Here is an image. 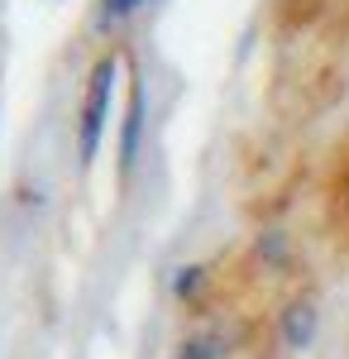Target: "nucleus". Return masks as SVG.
<instances>
[{"label":"nucleus","mask_w":349,"mask_h":359,"mask_svg":"<svg viewBox=\"0 0 349 359\" xmlns=\"http://www.w3.org/2000/svg\"><path fill=\"white\" fill-rule=\"evenodd\" d=\"M115 72H120V57L106 53V57H96V67H91V77H86V96H81V115H77V154H81V168H91V163H96V154H101V139H106V125H110Z\"/></svg>","instance_id":"1"},{"label":"nucleus","mask_w":349,"mask_h":359,"mask_svg":"<svg viewBox=\"0 0 349 359\" xmlns=\"http://www.w3.org/2000/svg\"><path fill=\"white\" fill-rule=\"evenodd\" d=\"M316 326H321V311H316L311 297L292 302L287 311H282V321H278V331H282V345H287V350H306V345L316 340Z\"/></svg>","instance_id":"2"},{"label":"nucleus","mask_w":349,"mask_h":359,"mask_svg":"<svg viewBox=\"0 0 349 359\" xmlns=\"http://www.w3.org/2000/svg\"><path fill=\"white\" fill-rule=\"evenodd\" d=\"M139 135H144V82L135 77L130 106H125V130H120V177H130V168L139 158Z\"/></svg>","instance_id":"3"},{"label":"nucleus","mask_w":349,"mask_h":359,"mask_svg":"<svg viewBox=\"0 0 349 359\" xmlns=\"http://www.w3.org/2000/svg\"><path fill=\"white\" fill-rule=\"evenodd\" d=\"M235 350V335L230 331H201V335H187L177 359H225Z\"/></svg>","instance_id":"4"},{"label":"nucleus","mask_w":349,"mask_h":359,"mask_svg":"<svg viewBox=\"0 0 349 359\" xmlns=\"http://www.w3.org/2000/svg\"><path fill=\"white\" fill-rule=\"evenodd\" d=\"M139 5H149V0H101V10H96V20L101 25H120V20H130Z\"/></svg>","instance_id":"5"},{"label":"nucleus","mask_w":349,"mask_h":359,"mask_svg":"<svg viewBox=\"0 0 349 359\" xmlns=\"http://www.w3.org/2000/svg\"><path fill=\"white\" fill-rule=\"evenodd\" d=\"M201 273H206V269H196V264H191V269H182V273L172 278V292H177V297H191V292L201 287Z\"/></svg>","instance_id":"6"}]
</instances>
